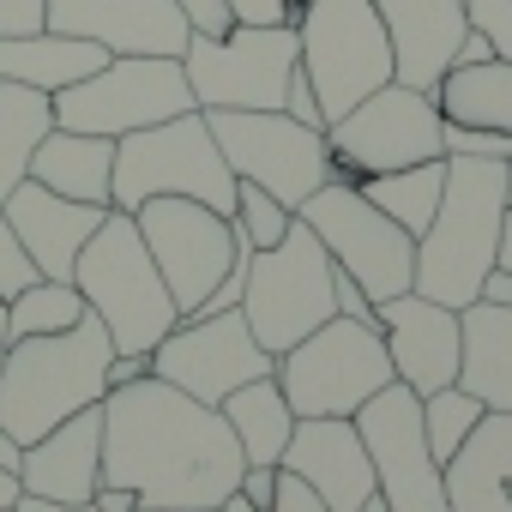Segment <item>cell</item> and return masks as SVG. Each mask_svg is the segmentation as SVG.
I'll return each mask as SVG.
<instances>
[{
	"mask_svg": "<svg viewBox=\"0 0 512 512\" xmlns=\"http://www.w3.org/2000/svg\"><path fill=\"white\" fill-rule=\"evenodd\" d=\"M49 31L85 37L103 55H181L193 37L175 0H49Z\"/></svg>",
	"mask_w": 512,
	"mask_h": 512,
	"instance_id": "cell-17",
	"label": "cell"
},
{
	"mask_svg": "<svg viewBox=\"0 0 512 512\" xmlns=\"http://www.w3.org/2000/svg\"><path fill=\"white\" fill-rule=\"evenodd\" d=\"M31 181L61 193V199H79V205H109V187H115V139L103 133H73V127H49L37 157H31Z\"/></svg>",
	"mask_w": 512,
	"mask_h": 512,
	"instance_id": "cell-25",
	"label": "cell"
},
{
	"mask_svg": "<svg viewBox=\"0 0 512 512\" xmlns=\"http://www.w3.org/2000/svg\"><path fill=\"white\" fill-rule=\"evenodd\" d=\"M278 464L296 470L326 500V512H356L368 494H380L374 488V458H368L350 416H296V434H290Z\"/></svg>",
	"mask_w": 512,
	"mask_h": 512,
	"instance_id": "cell-19",
	"label": "cell"
},
{
	"mask_svg": "<svg viewBox=\"0 0 512 512\" xmlns=\"http://www.w3.org/2000/svg\"><path fill=\"white\" fill-rule=\"evenodd\" d=\"M187 109H199V103H193L181 55H109L97 73L55 91V127L103 133V139H127V133L175 121Z\"/></svg>",
	"mask_w": 512,
	"mask_h": 512,
	"instance_id": "cell-9",
	"label": "cell"
},
{
	"mask_svg": "<svg viewBox=\"0 0 512 512\" xmlns=\"http://www.w3.org/2000/svg\"><path fill=\"white\" fill-rule=\"evenodd\" d=\"M506 157H446V187L434 223L416 235V278L410 290L440 308H470L482 278L500 260L506 229Z\"/></svg>",
	"mask_w": 512,
	"mask_h": 512,
	"instance_id": "cell-2",
	"label": "cell"
},
{
	"mask_svg": "<svg viewBox=\"0 0 512 512\" xmlns=\"http://www.w3.org/2000/svg\"><path fill=\"white\" fill-rule=\"evenodd\" d=\"M19 512H97V506H91V500L67 506V500H37V494H19Z\"/></svg>",
	"mask_w": 512,
	"mask_h": 512,
	"instance_id": "cell-45",
	"label": "cell"
},
{
	"mask_svg": "<svg viewBox=\"0 0 512 512\" xmlns=\"http://www.w3.org/2000/svg\"><path fill=\"white\" fill-rule=\"evenodd\" d=\"M368 205H380L398 229L422 235L434 223V205H440V187H446V157H428V163H410V169H386V175H362L356 181Z\"/></svg>",
	"mask_w": 512,
	"mask_h": 512,
	"instance_id": "cell-30",
	"label": "cell"
},
{
	"mask_svg": "<svg viewBox=\"0 0 512 512\" xmlns=\"http://www.w3.org/2000/svg\"><path fill=\"white\" fill-rule=\"evenodd\" d=\"M85 314H91V308H85L79 284H67V278H37V284H25V290L7 302V338H49V332L79 326Z\"/></svg>",
	"mask_w": 512,
	"mask_h": 512,
	"instance_id": "cell-31",
	"label": "cell"
},
{
	"mask_svg": "<svg viewBox=\"0 0 512 512\" xmlns=\"http://www.w3.org/2000/svg\"><path fill=\"white\" fill-rule=\"evenodd\" d=\"M241 446L217 404L145 374L103 392V482L139 494V506H223L241 488Z\"/></svg>",
	"mask_w": 512,
	"mask_h": 512,
	"instance_id": "cell-1",
	"label": "cell"
},
{
	"mask_svg": "<svg viewBox=\"0 0 512 512\" xmlns=\"http://www.w3.org/2000/svg\"><path fill=\"white\" fill-rule=\"evenodd\" d=\"M133 223H139V235L151 247V260H157V272H163L181 320L199 314V302L229 278L235 253H241L235 223L223 211L199 205V199H145L133 211Z\"/></svg>",
	"mask_w": 512,
	"mask_h": 512,
	"instance_id": "cell-14",
	"label": "cell"
},
{
	"mask_svg": "<svg viewBox=\"0 0 512 512\" xmlns=\"http://www.w3.org/2000/svg\"><path fill=\"white\" fill-rule=\"evenodd\" d=\"M109 55L85 37L31 31V37H0V85H31V91H67L85 73H97Z\"/></svg>",
	"mask_w": 512,
	"mask_h": 512,
	"instance_id": "cell-27",
	"label": "cell"
},
{
	"mask_svg": "<svg viewBox=\"0 0 512 512\" xmlns=\"http://www.w3.org/2000/svg\"><path fill=\"white\" fill-rule=\"evenodd\" d=\"M151 374V356H115L109 362V386H133V380H145Z\"/></svg>",
	"mask_w": 512,
	"mask_h": 512,
	"instance_id": "cell-43",
	"label": "cell"
},
{
	"mask_svg": "<svg viewBox=\"0 0 512 512\" xmlns=\"http://www.w3.org/2000/svg\"><path fill=\"white\" fill-rule=\"evenodd\" d=\"M205 127L223 163L235 169V181L266 187L290 211L338 175L326 151V127H308L284 109H205Z\"/></svg>",
	"mask_w": 512,
	"mask_h": 512,
	"instance_id": "cell-11",
	"label": "cell"
},
{
	"mask_svg": "<svg viewBox=\"0 0 512 512\" xmlns=\"http://www.w3.org/2000/svg\"><path fill=\"white\" fill-rule=\"evenodd\" d=\"M392 356L374 320L332 314L302 344L278 356V386L296 416H356L380 386H392Z\"/></svg>",
	"mask_w": 512,
	"mask_h": 512,
	"instance_id": "cell-7",
	"label": "cell"
},
{
	"mask_svg": "<svg viewBox=\"0 0 512 512\" xmlns=\"http://www.w3.org/2000/svg\"><path fill=\"white\" fill-rule=\"evenodd\" d=\"M374 326L386 338L392 374L416 398H428V392H440V386L458 380V308H440V302L404 290V296H392V302L374 308Z\"/></svg>",
	"mask_w": 512,
	"mask_h": 512,
	"instance_id": "cell-18",
	"label": "cell"
},
{
	"mask_svg": "<svg viewBox=\"0 0 512 512\" xmlns=\"http://www.w3.org/2000/svg\"><path fill=\"white\" fill-rule=\"evenodd\" d=\"M217 410H223V422H229V434H235V446H241L247 464H278L284 446H290V434H296V410H290L278 374H260V380L235 386Z\"/></svg>",
	"mask_w": 512,
	"mask_h": 512,
	"instance_id": "cell-28",
	"label": "cell"
},
{
	"mask_svg": "<svg viewBox=\"0 0 512 512\" xmlns=\"http://www.w3.org/2000/svg\"><path fill=\"white\" fill-rule=\"evenodd\" d=\"M308 0H229L235 25H296Z\"/></svg>",
	"mask_w": 512,
	"mask_h": 512,
	"instance_id": "cell-38",
	"label": "cell"
},
{
	"mask_svg": "<svg viewBox=\"0 0 512 512\" xmlns=\"http://www.w3.org/2000/svg\"><path fill=\"white\" fill-rule=\"evenodd\" d=\"M181 7V19H187V31L193 37H223L235 19H229V0H175Z\"/></svg>",
	"mask_w": 512,
	"mask_h": 512,
	"instance_id": "cell-40",
	"label": "cell"
},
{
	"mask_svg": "<svg viewBox=\"0 0 512 512\" xmlns=\"http://www.w3.org/2000/svg\"><path fill=\"white\" fill-rule=\"evenodd\" d=\"M284 115H296V121H308V127H326V121H320V97H314V85H308L302 61H296V73H290V91H284Z\"/></svg>",
	"mask_w": 512,
	"mask_h": 512,
	"instance_id": "cell-41",
	"label": "cell"
},
{
	"mask_svg": "<svg viewBox=\"0 0 512 512\" xmlns=\"http://www.w3.org/2000/svg\"><path fill=\"white\" fill-rule=\"evenodd\" d=\"M440 151H446V157H506V163H512V133H482V127H452V121H440Z\"/></svg>",
	"mask_w": 512,
	"mask_h": 512,
	"instance_id": "cell-37",
	"label": "cell"
},
{
	"mask_svg": "<svg viewBox=\"0 0 512 512\" xmlns=\"http://www.w3.org/2000/svg\"><path fill=\"white\" fill-rule=\"evenodd\" d=\"M326 151H332V169H338L344 181L446 157V151H440V109H434L428 91L392 79V85L368 91L350 115L326 121Z\"/></svg>",
	"mask_w": 512,
	"mask_h": 512,
	"instance_id": "cell-13",
	"label": "cell"
},
{
	"mask_svg": "<svg viewBox=\"0 0 512 512\" xmlns=\"http://www.w3.org/2000/svg\"><path fill=\"white\" fill-rule=\"evenodd\" d=\"M482 302H494V308H512V272L506 266H494L488 278H482V290H476Z\"/></svg>",
	"mask_w": 512,
	"mask_h": 512,
	"instance_id": "cell-44",
	"label": "cell"
},
{
	"mask_svg": "<svg viewBox=\"0 0 512 512\" xmlns=\"http://www.w3.org/2000/svg\"><path fill=\"white\" fill-rule=\"evenodd\" d=\"M458 386L482 410H512V308L470 302L458 308Z\"/></svg>",
	"mask_w": 512,
	"mask_h": 512,
	"instance_id": "cell-24",
	"label": "cell"
},
{
	"mask_svg": "<svg viewBox=\"0 0 512 512\" xmlns=\"http://www.w3.org/2000/svg\"><path fill=\"white\" fill-rule=\"evenodd\" d=\"M0 211H7V223L19 229L31 266H37L43 278H67V284H73V266H79L85 241H91L97 223L109 217V205H79V199H61V193H49V187H37V181H19Z\"/></svg>",
	"mask_w": 512,
	"mask_h": 512,
	"instance_id": "cell-21",
	"label": "cell"
},
{
	"mask_svg": "<svg viewBox=\"0 0 512 512\" xmlns=\"http://www.w3.org/2000/svg\"><path fill=\"white\" fill-rule=\"evenodd\" d=\"M332 253L326 241L296 217L290 235L266 253H253L247 260V290H241V314L253 326V338H260L272 356H284L290 344H302L314 326H326L338 314V296H332Z\"/></svg>",
	"mask_w": 512,
	"mask_h": 512,
	"instance_id": "cell-6",
	"label": "cell"
},
{
	"mask_svg": "<svg viewBox=\"0 0 512 512\" xmlns=\"http://www.w3.org/2000/svg\"><path fill=\"white\" fill-rule=\"evenodd\" d=\"M103 482V404L55 422L43 440L19 446V488L37 500H91Z\"/></svg>",
	"mask_w": 512,
	"mask_h": 512,
	"instance_id": "cell-20",
	"label": "cell"
},
{
	"mask_svg": "<svg viewBox=\"0 0 512 512\" xmlns=\"http://www.w3.org/2000/svg\"><path fill=\"white\" fill-rule=\"evenodd\" d=\"M235 169L223 163L205 109H187L175 121L139 127L127 139H115V187L109 205L115 211H139L145 199H199L211 211H235Z\"/></svg>",
	"mask_w": 512,
	"mask_h": 512,
	"instance_id": "cell-5",
	"label": "cell"
},
{
	"mask_svg": "<svg viewBox=\"0 0 512 512\" xmlns=\"http://www.w3.org/2000/svg\"><path fill=\"white\" fill-rule=\"evenodd\" d=\"M0 512H19V506H0Z\"/></svg>",
	"mask_w": 512,
	"mask_h": 512,
	"instance_id": "cell-53",
	"label": "cell"
},
{
	"mask_svg": "<svg viewBox=\"0 0 512 512\" xmlns=\"http://www.w3.org/2000/svg\"><path fill=\"white\" fill-rule=\"evenodd\" d=\"M73 284H79L85 308L103 320L115 356H151L181 320V308H175V296H169V284H163V272L151 260L133 211H115V205L97 223V235L85 241L79 266H73Z\"/></svg>",
	"mask_w": 512,
	"mask_h": 512,
	"instance_id": "cell-4",
	"label": "cell"
},
{
	"mask_svg": "<svg viewBox=\"0 0 512 512\" xmlns=\"http://www.w3.org/2000/svg\"><path fill=\"white\" fill-rule=\"evenodd\" d=\"M55 127V97L31 85H0V205L19 181H31V157Z\"/></svg>",
	"mask_w": 512,
	"mask_h": 512,
	"instance_id": "cell-29",
	"label": "cell"
},
{
	"mask_svg": "<svg viewBox=\"0 0 512 512\" xmlns=\"http://www.w3.org/2000/svg\"><path fill=\"white\" fill-rule=\"evenodd\" d=\"M296 49L320 97V121H338L368 91L392 85V37L374 0H308L296 19Z\"/></svg>",
	"mask_w": 512,
	"mask_h": 512,
	"instance_id": "cell-8",
	"label": "cell"
},
{
	"mask_svg": "<svg viewBox=\"0 0 512 512\" xmlns=\"http://www.w3.org/2000/svg\"><path fill=\"white\" fill-rule=\"evenodd\" d=\"M43 272L31 266V253H25V241H19V229L7 223V211H0V302H13L25 284H37Z\"/></svg>",
	"mask_w": 512,
	"mask_h": 512,
	"instance_id": "cell-35",
	"label": "cell"
},
{
	"mask_svg": "<svg viewBox=\"0 0 512 512\" xmlns=\"http://www.w3.org/2000/svg\"><path fill=\"white\" fill-rule=\"evenodd\" d=\"M494 266L512 272V211H506V229H500V260H494Z\"/></svg>",
	"mask_w": 512,
	"mask_h": 512,
	"instance_id": "cell-49",
	"label": "cell"
},
{
	"mask_svg": "<svg viewBox=\"0 0 512 512\" xmlns=\"http://www.w3.org/2000/svg\"><path fill=\"white\" fill-rule=\"evenodd\" d=\"M19 494H25L19 476H13V470H0V506H19Z\"/></svg>",
	"mask_w": 512,
	"mask_h": 512,
	"instance_id": "cell-48",
	"label": "cell"
},
{
	"mask_svg": "<svg viewBox=\"0 0 512 512\" xmlns=\"http://www.w3.org/2000/svg\"><path fill=\"white\" fill-rule=\"evenodd\" d=\"M7 344L13 338H7V302H0V362H7Z\"/></svg>",
	"mask_w": 512,
	"mask_h": 512,
	"instance_id": "cell-51",
	"label": "cell"
},
{
	"mask_svg": "<svg viewBox=\"0 0 512 512\" xmlns=\"http://www.w3.org/2000/svg\"><path fill=\"white\" fill-rule=\"evenodd\" d=\"M49 31V0H0V37Z\"/></svg>",
	"mask_w": 512,
	"mask_h": 512,
	"instance_id": "cell-39",
	"label": "cell"
},
{
	"mask_svg": "<svg viewBox=\"0 0 512 512\" xmlns=\"http://www.w3.org/2000/svg\"><path fill=\"white\" fill-rule=\"evenodd\" d=\"M356 512H392V506H386V500H380V494H368V500H362V506H356Z\"/></svg>",
	"mask_w": 512,
	"mask_h": 512,
	"instance_id": "cell-52",
	"label": "cell"
},
{
	"mask_svg": "<svg viewBox=\"0 0 512 512\" xmlns=\"http://www.w3.org/2000/svg\"><path fill=\"white\" fill-rule=\"evenodd\" d=\"M332 296H338V314H350V320H374V302L362 296V284H356L350 272L332 278Z\"/></svg>",
	"mask_w": 512,
	"mask_h": 512,
	"instance_id": "cell-42",
	"label": "cell"
},
{
	"mask_svg": "<svg viewBox=\"0 0 512 512\" xmlns=\"http://www.w3.org/2000/svg\"><path fill=\"white\" fill-rule=\"evenodd\" d=\"M133 512H223V506H133Z\"/></svg>",
	"mask_w": 512,
	"mask_h": 512,
	"instance_id": "cell-50",
	"label": "cell"
},
{
	"mask_svg": "<svg viewBox=\"0 0 512 512\" xmlns=\"http://www.w3.org/2000/svg\"><path fill=\"white\" fill-rule=\"evenodd\" d=\"M452 512H512V410H482L470 440L440 464Z\"/></svg>",
	"mask_w": 512,
	"mask_h": 512,
	"instance_id": "cell-23",
	"label": "cell"
},
{
	"mask_svg": "<svg viewBox=\"0 0 512 512\" xmlns=\"http://www.w3.org/2000/svg\"><path fill=\"white\" fill-rule=\"evenodd\" d=\"M434 109L452 127H482V133H512V61H458L434 79Z\"/></svg>",
	"mask_w": 512,
	"mask_h": 512,
	"instance_id": "cell-26",
	"label": "cell"
},
{
	"mask_svg": "<svg viewBox=\"0 0 512 512\" xmlns=\"http://www.w3.org/2000/svg\"><path fill=\"white\" fill-rule=\"evenodd\" d=\"M223 512H326V500H320L296 470H284V464H278V488H272V500H266V506H253V500L229 494V500H223Z\"/></svg>",
	"mask_w": 512,
	"mask_h": 512,
	"instance_id": "cell-34",
	"label": "cell"
},
{
	"mask_svg": "<svg viewBox=\"0 0 512 512\" xmlns=\"http://www.w3.org/2000/svg\"><path fill=\"white\" fill-rule=\"evenodd\" d=\"M350 422L374 458V488L392 512H452L440 458L428 452V434H422V398L404 380L380 386Z\"/></svg>",
	"mask_w": 512,
	"mask_h": 512,
	"instance_id": "cell-15",
	"label": "cell"
},
{
	"mask_svg": "<svg viewBox=\"0 0 512 512\" xmlns=\"http://www.w3.org/2000/svg\"><path fill=\"white\" fill-rule=\"evenodd\" d=\"M296 61V25H229L223 37H187L181 49L199 109H284Z\"/></svg>",
	"mask_w": 512,
	"mask_h": 512,
	"instance_id": "cell-12",
	"label": "cell"
},
{
	"mask_svg": "<svg viewBox=\"0 0 512 512\" xmlns=\"http://www.w3.org/2000/svg\"><path fill=\"white\" fill-rule=\"evenodd\" d=\"M296 217L326 241L332 266L350 272L374 308L410 290V278H416V235L398 229L380 205H368L356 181L332 175L320 193H308V199L296 205Z\"/></svg>",
	"mask_w": 512,
	"mask_h": 512,
	"instance_id": "cell-10",
	"label": "cell"
},
{
	"mask_svg": "<svg viewBox=\"0 0 512 512\" xmlns=\"http://www.w3.org/2000/svg\"><path fill=\"white\" fill-rule=\"evenodd\" d=\"M0 470H13V476H19V440H13L7 428H0Z\"/></svg>",
	"mask_w": 512,
	"mask_h": 512,
	"instance_id": "cell-47",
	"label": "cell"
},
{
	"mask_svg": "<svg viewBox=\"0 0 512 512\" xmlns=\"http://www.w3.org/2000/svg\"><path fill=\"white\" fill-rule=\"evenodd\" d=\"M464 19L500 61H512V0H464Z\"/></svg>",
	"mask_w": 512,
	"mask_h": 512,
	"instance_id": "cell-36",
	"label": "cell"
},
{
	"mask_svg": "<svg viewBox=\"0 0 512 512\" xmlns=\"http://www.w3.org/2000/svg\"><path fill=\"white\" fill-rule=\"evenodd\" d=\"M151 374L169 380V386H181L199 404H223L235 386L260 380V374H278V356L253 338V326H247L241 308H229V314L175 320V332L151 350Z\"/></svg>",
	"mask_w": 512,
	"mask_h": 512,
	"instance_id": "cell-16",
	"label": "cell"
},
{
	"mask_svg": "<svg viewBox=\"0 0 512 512\" xmlns=\"http://www.w3.org/2000/svg\"><path fill=\"white\" fill-rule=\"evenodd\" d=\"M229 223H235V235H241V241H247L253 253H266V247H278V241L290 235L296 211H290L284 199H272L266 187L241 181V187H235V211H229Z\"/></svg>",
	"mask_w": 512,
	"mask_h": 512,
	"instance_id": "cell-33",
	"label": "cell"
},
{
	"mask_svg": "<svg viewBox=\"0 0 512 512\" xmlns=\"http://www.w3.org/2000/svg\"><path fill=\"white\" fill-rule=\"evenodd\" d=\"M488 55H494V49H488V37H476V31H470V37L458 43V55H452V67H458V61H488Z\"/></svg>",
	"mask_w": 512,
	"mask_h": 512,
	"instance_id": "cell-46",
	"label": "cell"
},
{
	"mask_svg": "<svg viewBox=\"0 0 512 512\" xmlns=\"http://www.w3.org/2000/svg\"><path fill=\"white\" fill-rule=\"evenodd\" d=\"M109 362H115V344L97 314H85L79 326L49 332V338H13L7 362H0V428L19 446H31L55 422L103 404Z\"/></svg>",
	"mask_w": 512,
	"mask_h": 512,
	"instance_id": "cell-3",
	"label": "cell"
},
{
	"mask_svg": "<svg viewBox=\"0 0 512 512\" xmlns=\"http://www.w3.org/2000/svg\"><path fill=\"white\" fill-rule=\"evenodd\" d=\"M374 13L392 37V79L416 91H434V79L470 37L464 0H374Z\"/></svg>",
	"mask_w": 512,
	"mask_h": 512,
	"instance_id": "cell-22",
	"label": "cell"
},
{
	"mask_svg": "<svg viewBox=\"0 0 512 512\" xmlns=\"http://www.w3.org/2000/svg\"><path fill=\"white\" fill-rule=\"evenodd\" d=\"M476 422H482V398H470L458 380L422 398V434H428V452H434L440 464L470 440V428H476Z\"/></svg>",
	"mask_w": 512,
	"mask_h": 512,
	"instance_id": "cell-32",
	"label": "cell"
}]
</instances>
